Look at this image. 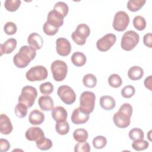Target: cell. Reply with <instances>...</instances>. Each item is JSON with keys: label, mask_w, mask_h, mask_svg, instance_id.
<instances>
[{"label": "cell", "mask_w": 152, "mask_h": 152, "mask_svg": "<svg viewBox=\"0 0 152 152\" xmlns=\"http://www.w3.org/2000/svg\"><path fill=\"white\" fill-rule=\"evenodd\" d=\"M43 30L46 34L49 36H53L57 33L59 30V28L56 27L46 21L43 25Z\"/></svg>", "instance_id": "74e56055"}, {"label": "cell", "mask_w": 152, "mask_h": 152, "mask_svg": "<svg viewBox=\"0 0 152 152\" xmlns=\"http://www.w3.org/2000/svg\"><path fill=\"white\" fill-rule=\"evenodd\" d=\"M144 86L145 87L149 89L150 91H151V75H149L148 77H147L144 80Z\"/></svg>", "instance_id": "f6af8a7d"}, {"label": "cell", "mask_w": 152, "mask_h": 152, "mask_svg": "<svg viewBox=\"0 0 152 152\" xmlns=\"http://www.w3.org/2000/svg\"><path fill=\"white\" fill-rule=\"evenodd\" d=\"M51 115L56 122L66 121L68 116L66 109L62 106H56L52 109Z\"/></svg>", "instance_id": "e0dca14e"}, {"label": "cell", "mask_w": 152, "mask_h": 152, "mask_svg": "<svg viewBox=\"0 0 152 152\" xmlns=\"http://www.w3.org/2000/svg\"><path fill=\"white\" fill-rule=\"evenodd\" d=\"M48 75V70L44 66L36 65L27 71L26 77L30 81H36L45 80Z\"/></svg>", "instance_id": "ba28073f"}, {"label": "cell", "mask_w": 152, "mask_h": 152, "mask_svg": "<svg viewBox=\"0 0 152 152\" xmlns=\"http://www.w3.org/2000/svg\"><path fill=\"white\" fill-rule=\"evenodd\" d=\"M129 21V17L126 12L123 11H118L113 18V28L118 31H123L126 30Z\"/></svg>", "instance_id": "9c48e42d"}, {"label": "cell", "mask_w": 152, "mask_h": 152, "mask_svg": "<svg viewBox=\"0 0 152 152\" xmlns=\"http://www.w3.org/2000/svg\"><path fill=\"white\" fill-rule=\"evenodd\" d=\"M140 40L139 34L133 30L126 31L121 39V46L122 49L129 51L133 49L138 43Z\"/></svg>", "instance_id": "5b68a950"}, {"label": "cell", "mask_w": 152, "mask_h": 152, "mask_svg": "<svg viewBox=\"0 0 152 152\" xmlns=\"http://www.w3.org/2000/svg\"><path fill=\"white\" fill-rule=\"evenodd\" d=\"M135 93V89L134 87L131 85H128L124 87L121 90L122 96L124 98L129 99L132 97Z\"/></svg>", "instance_id": "ab89813d"}, {"label": "cell", "mask_w": 152, "mask_h": 152, "mask_svg": "<svg viewBox=\"0 0 152 152\" xmlns=\"http://www.w3.org/2000/svg\"><path fill=\"white\" fill-rule=\"evenodd\" d=\"M50 69L53 79L56 81H61L66 76L68 66L63 61L55 60L52 63Z\"/></svg>", "instance_id": "8992f818"}, {"label": "cell", "mask_w": 152, "mask_h": 152, "mask_svg": "<svg viewBox=\"0 0 152 152\" xmlns=\"http://www.w3.org/2000/svg\"><path fill=\"white\" fill-rule=\"evenodd\" d=\"M144 75L143 69L138 66H131L128 71V76L132 80H138Z\"/></svg>", "instance_id": "603a6c76"}, {"label": "cell", "mask_w": 152, "mask_h": 152, "mask_svg": "<svg viewBox=\"0 0 152 152\" xmlns=\"http://www.w3.org/2000/svg\"><path fill=\"white\" fill-rule=\"evenodd\" d=\"M25 136L26 139L28 141H36L42 137L45 136V134L40 128L31 126L26 131Z\"/></svg>", "instance_id": "2e32d148"}, {"label": "cell", "mask_w": 152, "mask_h": 152, "mask_svg": "<svg viewBox=\"0 0 152 152\" xmlns=\"http://www.w3.org/2000/svg\"><path fill=\"white\" fill-rule=\"evenodd\" d=\"M88 132L83 128H78L75 129L73 132V138L77 142L86 141L88 138Z\"/></svg>", "instance_id": "4316f807"}, {"label": "cell", "mask_w": 152, "mask_h": 152, "mask_svg": "<svg viewBox=\"0 0 152 152\" xmlns=\"http://www.w3.org/2000/svg\"><path fill=\"white\" fill-rule=\"evenodd\" d=\"M134 27L138 30H143L146 27V21L141 15H137L133 19Z\"/></svg>", "instance_id": "836d02e7"}, {"label": "cell", "mask_w": 152, "mask_h": 152, "mask_svg": "<svg viewBox=\"0 0 152 152\" xmlns=\"http://www.w3.org/2000/svg\"><path fill=\"white\" fill-rule=\"evenodd\" d=\"M89 117L90 114L84 112L80 109V107H77L73 110L71 120L72 122L75 125L83 124L88 121Z\"/></svg>", "instance_id": "4fadbf2b"}, {"label": "cell", "mask_w": 152, "mask_h": 152, "mask_svg": "<svg viewBox=\"0 0 152 152\" xmlns=\"http://www.w3.org/2000/svg\"><path fill=\"white\" fill-rule=\"evenodd\" d=\"M151 33H148L145 34L143 37V42L144 45L151 48L152 47V43H151Z\"/></svg>", "instance_id": "ee69618b"}, {"label": "cell", "mask_w": 152, "mask_h": 152, "mask_svg": "<svg viewBox=\"0 0 152 152\" xmlns=\"http://www.w3.org/2000/svg\"><path fill=\"white\" fill-rule=\"evenodd\" d=\"M116 36L112 33H108L99 39L96 43L97 49L102 52H106L115 43Z\"/></svg>", "instance_id": "8fae6325"}, {"label": "cell", "mask_w": 152, "mask_h": 152, "mask_svg": "<svg viewBox=\"0 0 152 152\" xmlns=\"http://www.w3.org/2000/svg\"><path fill=\"white\" fill-rule=\"evenodd\" d=\"M36 143L37 147L40 150L43 151L50 149L53 145L52 141L50 139L46 138L45 136L37 140L36 141Z\"/></svg>", "instance_id": "d4e9b609"}, {"label": "cell", "mask_w": 152, "mask_h": 152, "mask_svg": "<svg viewBox=\"0 0 152 152\" xmlns=\"http://www.w3.org/2000/svg\"><path fill=\"white\" fill-rule=\"evenodd\" d=\"M17 46V40L14 38H10L7 39L4 43L0 45L1 55L4 53H11Z\"/></svg>", "instance_id": "ffe728a7"}, {"label": "cell", "mask_w": 152, "mask_h": 152, "mask_svg": "<svg viewBox=\"0 0 152 152\" xmlns=\"http://www.w3.org/2000/svg\"><path fill=\"white\" fill-rule=\"evenodd\" d=\"M96 96L93 92L84 91L80 97V109L84 112L90 114L91 113L95 106Z\"/></svg>", "instance_id": "3957f363"}, {"label": "cell", "mask_w": 152, "mask_h": 152, "mask_svg": "<svg viewBox=\"0 0 152 152\" xmlns=\"http://www.w3.org/2000/svg\"><path fill=\"white\" fill-rule=\"evenodd\" d=\"M100 104L104 110H110L115 107L116 102L112 96H103L100 99Z\"/></svg>", "instance_id": "7402d4cb"}, {"label": "cell", "mask_w": 152, "mask_h": 152, "mask_svg": "<svg viewBox=\"0 0 152 152\" xmlns=\"http://www.w3.org/2000/svg\"><path fill=\"white\" fill-rule=\"evenodd\" d=\"M27 108L28 107L24 103L18 102L15 107V115L20 118H23L26 116L27 114Z\"/></svg>", "instance_id": "4dcf8cb0"}, {"label": "cell", "mask_w": 152, "mask_h": 152, "mask_svg": "<svg viewBox=\"0 0 152 152\" xmlns=\"http://www.w3.org/2000/svg\"><path fill=\"white\" fill-rule=\"evenodd\" d=\"M144 137V132L138 128H134L129 132V137L131 140H136L138 139H143Z\"/></svg>", "instance_id": "8d00e7d4"}, {"label": "cell", "mask_w": 152, "mask_h": 152, "mask_svg": "<svg viewBox=\"0 0 152 152\" xmlns=\"http://www.w3.org/2000/svg\"><path fill=\"white\" fill-rule=\"evenodd\" d=\"M64 17L54 10L49 11L47 17V22L56 27H59L64 24Z\"/></svg>", "instance_id": "5bb4252c"}, {"label": "cell", "mask_w": 152, "mask_h": 152, "mask_svg": "<svg viewBox=\"0 0 152 152\" xmlns=\"http://www.w3.org/2000/svg\"><path fill=\"white\" fill-rule=\"evenodd\" d=\"M40 91L42 94L49 95L53 91V86L50 82H45L40 84L39 87Z\"/></svg>", "instance_id": "f35d334b"}, {"label": "cell", "mask_w": 152, "mask_h": 152, "mask_svg": "<svg viewBox=\"0 0 152 152\" xmlns=\"http://www.w3.org/2000/svg\"><path fill=\"white\" fill-rule=\"evenodd\" d=\"M10 148V144L6 139H0V151L1 152H6Z\"/></svg>", "instance_id": "7bdbcfd3"}, {"label": "cell", "mask_w": 152, "mask_h": 152, "mask_svg": "<svg viewBox=\"0 0 152 152\" xmlns=\"http://www.w3.org/2000/svg\"><path fill=\"white\" fill-rule=\"evenodd\" d=\"M56 50L62 56H68L71 51L69 41L64 37H59L56 40Z\"/></svg>", "instance_id": "7c38bea8"}, {"label": "cell", "mask_w": 152, "mask_h": 152, "mask_svg": "<svg viewBox=\"0 0 152 152\" xmlns=\"http://www.w3.org/2000/svg\"><path fill=\"white\" fill-rule=\"evenodd\" d=\"M36 55V50L30 46L24 45L20 48L18 53L13 57L14 65L19 68L26 67L30 62L34 59Z\"/></svg>", "instance_id": "6da1fadb"}, {"label": "cell", "mask_w": 152, "mask_h": 152, "mask_svg": "<svg viewBox=\"0 0 152 152\" xmlns=\"http://www.w3.org/2000/svg\"><path fill=\"white\" fill-rule=\"evenodd\" d=\"M4 30L7 34L12 35L16 33L17 30V27L16 24L14 23L9 21V22H7L4 25Z\"/></svg>", "instance_id": "b9f144b4"}, {"label": "cell", "mask_w": 152, "mask_h": 152, "mask_svg": "<svg viewBox=\"0 0 152 152\" xmlns=\"http://www.w3.org/2000/svg\"><path fill=\"white\" fill-rule=\"evenodd\" d=\"M27 43L36 50H39L42 48L43 45V40L39 34L37 33H32L27 38Z\"/></svg>", "instance_id": "ac0fdd59"}, {"label": "cell", "mask_w": 152, "mask_h": 152, "mask_svg": "<svg viewBox=\"0 0 152 152\" xmlns=\"http://www.w3.org/2000/svg\"><path fill=\"white\" fill-rule=\"evenodd\" d=\"M90 151V146L86 141L83 142H78L75 145V152H89Z\"/></svg>", "instance_id": "60d3db41"}, {"label": "cell", "mask_w": 152, "mask_h": 152, "mask_svg": "<svg viewBox=\"0 0 152 152\" xmlns=\"http://www.w3.org/2000/svg\"><path fill=\"white\" fill-rule=\"evenodd\" d=\"M148 142L143 139L134 140L132 143V147L136 151L144 150L148 147Z\"/></svg>", "instance_id": "e575fe53"}, {"label": "cell", "mask_w": 152, "mask_h": 152, "mask_svg": "<svg viewBox=\"0 0 152 152\" xmlns=\"http://www.w3.org/2000/svg\"><path fill=\"white\" fill-rule=\"evenodd\" d=\"M90 34V28L86 24H80L77 26L75 30L72 32L71 37L73 41L78 45H84L86 39Z\"/></svg>", "instance_id": "52a82bcc"}, {"label": "cell", "mask_w": 152, "mask_h": 152, "mask_svg": "<svg viewBox=\"0 0 152 152\" xmlns=\"http://www.w3.org/2000/svg\"><path fill=\"white\" fill-rule=\"evenodd\" d=\"M55 129L57 133L64 135L68 133L69 131V125L66 121L56 122L55 125Z\"/></svg>", "instance_id": "1f68e13d"}, {"label": "cell", "mask_w": 152, "mask_h": 152, "mask_svg": "<svg viewBox=\"0 0 152 152\" xmlns=\"http://www.w3.org/2000/svg\"><path fill=\"white\" fill-rule=\"evenodd\" d=\"M132 107L129 103H124L119 110L113 116V121L115 125L120 128L128 127L131 123Z\"/></svg>", "instance_id": "7a4b0ae2"}, {"label": "cell", "mask_w": 152, "mask_h": 152, "mask_svg": "<svg viewBox=\"0 0 152 152\" xmlns=\"http://www.w3.org/2000/svg\"><path fill=\"white\" fill-rule=\"evenodd\" d=\"M53 10L61 14L64 17H65L67 15L68 13L69 8L68 5L65 2L59 1L55 4Z\"/></svg>", "instance_id": "f1b7e54d"}, {"label": "cell", "mask_w": 152, "mask_h": 152, "mask_svg": "<svg viewBox=\"0 0 152 152\" xmlns=\"http://www.w3.org/2000/svg\"><path fill=\"white\" fill-rule=\"evenodd\" d=\"M83 83L86 87L93 88L97 84V78L92 74H87L84 76Z\"/></svg>", "instance_id": "83f0119b"}, {"label": "cell", "mask_w": 152, "mask_h": 152, "mask_svg": "<svg viewBox=\"0 0 152 152\" xmlns=\"http://www.w3.org/2000/svg\"><path fill=\"white\" fill-rule=\"evenodd\" d=\"M146 2L145 0H129L127 3V8L132 12L140 10Z\"/></svg>", "instance_id": "484cf974"}, {"label": "cell", "mask_w": 152, "mask_h": 152, "mask_svg": "<svg viewBox=\"0 0 152 152\" xmlns=\"http://www.w3.org/2000/svg\"><path fill=\"white\" fill-rule=\"evenodd\" d=\"M40 108L44 111H49L53 108V101L52 97L48 95L40 96L38 100Z\"/></svg>", "instance_id": "44dd1931"}, {"label": "cell", "mask_w": 152, "mask_h": 152, "mask_svg": "<svg viewBox=\"0 0 152 152\" xmlns=\"http://www.w3.org/2000/svg\"><path fill=\"white\" fill-rule=\"evenodd\" d=\"M57 94L61 100L66 104L74 103L76 100V94L74 90L67 85H62L58 87Z\"/></svg>", "instance_id": "30bf717a"}, {"label": "cell", "mask_w": 152, "mask_h": 152, "mask_svg": "<svg viewBox=\"0 0 152 152\" xmlns=\"http://www.w3.org/2000/svg\"><path fill=\"white\" fill-rule=\"evenodd\" d=\"M37 96V92L35 87L31 86H26L22 88L18 100V102L24 103L29 108L34 104Z\"/></svg>", "instance_id": "277c9868"}, {"label": "cell", "mask_w": 152, "mask_h": 152, "mask_svg": "<svg viewBox=\"0 0 152 152\" xmlns=\"http://www.w3.org/2000/svg\"><path fill=\"white\" fill-rule=\"evenodd\" d=\"M71 60L74 65L80 67L85 65L87 58L83 53L81 52H75L72 55Z\"/></svg>", "instance_id": "cb8c5ba5"}, {"label": "cell", "mask_w": 152, "mask_h": 152, "mask_svg": "<svg viewBox=\"0 0 152 152\" xmlns=\"http://www.w3.org/2000/svg\"><path fill=\"white\" fill-rule=\"evenodd\" d=\"M13 129L12 123L8 116L5 114L0 116V131L2 134H10Z\"/></svg>", "instance_id": "9a60e30c"}, {"label": "cell", "mask_w": 152, "mask_h": 152, "mask_svg": "<svg viewBox=\"0 0 152 152\" xmlns=\"http://www.w3.org/2000/svg\"><path fill=\"white\" fill-rule=\"evenodd\" d=\"M45 120V115L43 112L38 109L32 110L28 116L29 122L33 125L42 124Z\"/></svg>", "instance_id": "d6986e66"}, {"label": "cell", "mask_w": 152, "mask_h": 152, "mask_svg": "<svg viewBox=\"0 0 152 152\" xmlns=\"http://www.w3.org/2000/svg\"><path fill=\"white\" fill-rule=\"evenodd\" d=\"M20 0H6L4 2L5 9L11 12L17 11L21 5Z\"/></svg>", "instance_id": "f546056e"}, {"label": "cell", "mask_w": 152, "mask_h": 152, "mask_svg": "<svg viewBox=\"0 0 152 152\" xmlns=\"http://www.w3.org/2000/svg\"><path fill=\"white\" fill-rule=\"evenodd\" d=\"M107 144L106 138L102 135H99L94 138L93 140V145L96 149H102Z\"/></svg>", "instance_id": "d590c367"}, {"label": "cell", "mask_w": 152, "mask_h": 152, "mask_svg": "<svg viewBox=\"0 0 152 152\" xmlns=\"http://www.w3.org/2000/svg\"><path fill=\"white\" fill-rule=\"evenodd\" d=\"M108 83L112 87L118 88L122 85V80L118 74H112L108 78Z\"/></svg>", "instance_id": "d6a6232c"}]
</instances>
